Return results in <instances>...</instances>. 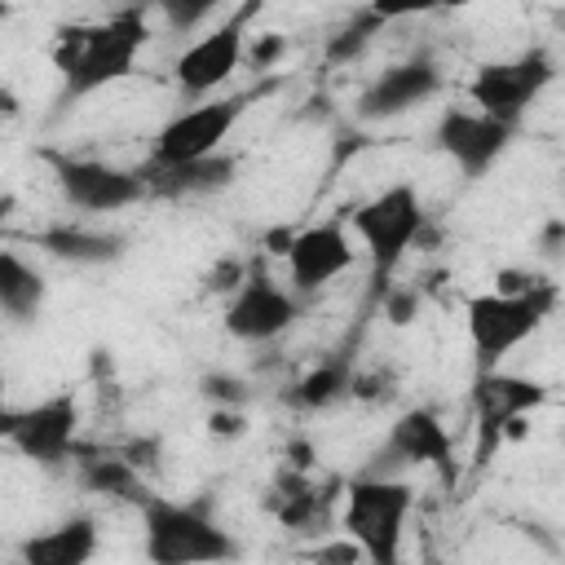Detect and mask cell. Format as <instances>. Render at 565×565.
<instances>
[{"mask_svg":"<svg viewBox=\"0 0 565 565\" xmlns=\"http://www.w3.org/2000/svg\"><path fill=\"white\" fill-rule=\"evenodd\" d=\"M57 190L79 212H119L137 199H146L150 181L141 172L115 168L106 159H79V154H49Z\"/></svg>","mask_w":565,"mask_h":565,"instance_id":"cell-10","label":"cell"},{"mask_svg":"<svg viewBox=\"0 0 565 565\" xmlns=\"http://www.w3.org/2000/svg\"><path fill=\"white\" fill-rule=\"evenodd\" d=\"M97 543H102L97 516L75 512L40 534H26L18 547V565H88L97 556Z\"/></svg>","mask_w":565,"mask_h":565,"instance_id":"cell-17","label":"cell"},{"mask_svg":"<svg viewBox=\"0 0 565 565\" xmlns=\"http://www.w3.org/2000/svg\"><path fill=\"white\" fill-rule=\"evenodd\" d=\"M44 296H49V282L35 265H26L13 247L0 252V309L9 322H31L40 309H44Z\"/></svg>","mask_w":565,"mask_h":565,"instance_id":"cell-20","label":"cell"},{"mask_svg":"<svg viewBox=\"0 0 565 565\" xmlns=\"http://www.w3.org/2000/svg\"><path fill=\"white\" fill-rule=\"evenodd\" d=\"M203 393H207L212 402H243V388H238V380H230V375H207V380H203Z\"/></svg>","mask_w":565,"mask_h":565,"instance_id":"cell-27","label":"cell"},{"mask_svg":"<svg viewBox=\"0 0 565 565\" xmlns=\"http://www.w3.org/2000/svg\"><path fill=\"white\" fill-rule=\"evenodd\" d=\"M561 291L556 282L539 278L525 291H477L463 300V322L468 340L477 353V371H499V362L521 349L556 309Z\"/></svg>","mask_w":565,"mask_h":565,"instance_id":"cell-2","label":"cell"},{"mask_svg":"<svg viewBox=\"0 0 565 565\" xmlns=\"http://www.w3.org/2000/svg\"><path fill=\"white\" fill-rule=\"evenodd\" d=\"M146 181H150V190L172 194V199L212 194V190H225L234 181V159L212 154V159H199V163H185V168H150Z\"/></svg>","mask_w":565,"mask_h":565,"instance_id":"cell-21","label":"cell"},{"mask_svg":"<svg viewBox=\"0 0 565 565\" xmlns=\"http://www.w3.org/2000/svg\"><path fill=\"white\" fill-rule=\"evenodd\" d=\"M349 393H358V375H353V366H349L344 358H327V362H318L309 375H300V380L291 384V402L305 406V411L335 406V402L349 397Z\"/></svg>","mask_w":565,"mask_h":565,"instance_id":"cell-23","label":"cell"},{"mask_svg":"<svg viewBox=\"0 0 565 565\" xmlns=\"http://www.w3.org/2000/svg\"><path fill=\"white\" fill-rule=\"evenodd\" d=\"M282 49H287V40H282V35H265L260 44H252V49H247V62L265 66V62H274V57H278Z\"/></svg>","mask_w":565,"mask_h":565,"instance_id":"cell-28","label":"cell"},{"mask_svg":"<svg viewBox=\"0 0 565 565\" xmlns=\"http://www.w3.org/2000/svg\"><path fill=\"white\" fill-rule=\"evenodd\" d=\"M349 221H353V234L362 238V252L371 256L375 278L384 282L402 265V256L415 247L428 216H424L419 190L411 181H397V185H384L380 194H371L366 203H358Z\"/></svg>","mask_w":565,"mask_h":565,"instance_id":"cell-5","label":"cell"},{"mask_svg":"<svg viewBox=\"0 0 565 565\" xmlns=\"http://www.w3.org/2000/svg\"><path fill=\"white\" fill-rule=\"evenodd\" d=\"M415 305H419V291H411V287H388L384 291V313H388V322H411L415 318Z\"/></svg>","mask_w":565,"mask_h":565,"instance_id":"cell-25","label":"cell"},{"mask_svg":"<svg viewBox=\"0 0 565 565\" xmlns=\"http://www.w3.org/2000/svg\"><path fill=\"white\" fill-rule=\"evenodd\" d=\"M146 44V13L141 9H115L102 22L62 26L53 44V66L66 79L71 97L110 88L132 75L137 53Z\"/></svg>","mask_w":565,"mask_h":565,"instance_id":"cell-1","label":"cell"},{"mask_svg":"<svg viewBox=\"0 0 565 565\" xmlns=\"http://www.w3.org/2000/svg\"><path fill=\"white\" fill-rule=\"evenodd\" d=\"M282 260H287L291 291H318L353 265V238L340 221H318V225L296 230Z\"/></svg>","mask_w":565,"mask_h":565,"instance_id":"cell-14","label":"cell"},{"mask_svg":"<svg viewBox=\"0 0 565 565\" xmlns=\"http://www.w3.org/2000/svg\"><path fill=\"white\" fill-rule=\"evenodd\" d=\"M547 402V388L530 375L512 371H477L472 380V415L481 424V441H499L503 433H521L525 415Z\"/></svg>","mask_w":565,"mask_h":565,"instance_id":"cell-13","label":"cell"},{"mask_svg":"<svg viewBox=\"0 0 565 565\" xmlns=\"http://www.w3.org/2000/svg\"><path fill=\"white\" fill-rule=\"evenodd\" d=\"M300 318V300L291 287L274 282L269 274L252 269L247 282L230 296L225 305V331L243 344H269L282 331H291V322Z\"/></svg>","mask_w":565,"mask_h":565,"instance_id":"cell-11","label":"cell"},{"mask_svg":"<svg viewBox=\"0 0 565 565\" xmlns=\"http://www.w3.org/2000/svg\"><path fill=\"white\" fill-rule=\"evenodd\" d=\"M79 481L84 490L93 494H106V499H128V503H146L150 490L141 486V468L128 459V455H88L79 459Z\"/></svg>","mask_w":565,"mask_h":565,"instance_id":"cell-22","label":"cell"},{"mask_svg":"<svg viewBox=\"0 0 565 565\" xmlns=\"http://www.w3.org/2000/svg\"><path fill=\"white\" fill-rule=\"evenodd\" d=\"M247 106H252V97H212V102H199V106L172 115L154 132L150 163L154 168H185V163L221 154V141L234 132V124L243 119Z\"/></svg>","mask_w":565,"mask_h":565,"instance_id":"cell-7","label":"cell"},{"mask_svg":"<svg viewBox=\"0 0 565 565\" xmlns=\"http://www.w3.org/2000/svg\"><path fill=\"white\" fill-rule=\"evenodd\" d=\"M0 433L4 441L35 459L40 468H57L66 459H75V433H79V402L75 393H53L35 406H22V411H4L0 419Z\"/></svg>","mask_w":565,"mask_h":565,"instance_id":"cell-8","label":"cell"},{"mask_svg":"<svg viewBox=\"0 0 565 565\" xmlns=\"http://www.w3.org/2000/svg\"><path fill=\"white\" fill-rule=\"evenodd\" d=\"M380 22H384V13H358L349 26H340L331 40H327V62H353V57H362L366 53V44H371V35L380 31Z\"/></svg>","mask_w":565,"mask_h":565,"instance_id":"cell-24","label":"cell"},{"mask_svg":"<svg viewBox=\"0 0 565 565\" xmlns=\"http://www.w3.org/2000/svg\"><path fill=\"white\" fill-rule=\"evenodd\" d=\"M212 428H216V433H234L238 419H234V415H212Z\"/></svg>","mask_w":565,"mask_h":565,"instance_id":"cell-29","label":"cell"},{"mask_svg":"<svg viewBox=\"0 0 565 565\" xmlns=\"http://www.w3.org/2000/svg\"><path fill=\"white\" fill-rule=\"evenodd\" d=\"M384 455H393V463H424V468H433L446 486L459 477L455 441H450L446 424H441L433 411H424V406H411V411H402V415L388 424Z\"/></svg>","mask_w":565,"mask_h":565,"instance_id":"cell-16","label":"cell"},{"mask_svg":"<svg viewBox=\"0 0 565 565\" xmlns=\"http://www.w3.org/2000/svg\"><path fill=\"white\" fill-rule=\"evenodd\" d=\"M415 508V490L397 477H353L344 486V539L362 552L366 565H402L406 516Z\"/></svg>","mask_w":565,"mask_h":565,"instance_id":"cell-4","label":"cell"},{"mask_svg":"<svg viewBox=\"0 0 565 565\" xmlns=\"http://www.w3.org/2000/svg\"><path fill=\"white\" fill-rule=\"evenodd\" d=\"M512 132H516V128H508V124H499V119H490V115H481V110H459V106H450V110L437 119V132H433V137H437V150H441L463 177H486V172L503 159Z\"/></svg>","mask_w":565,"mask_h":565,"instance_id":"cell-12","label":"cell"},{"mask_svg":"<svg viewBox=\"0 0 565 565\" xmlns=\"http://www.w3.org/2000/svg\"><path fill=\"white\" fill-rule=\"evenodd\" d=\"M265 508L274 512L278 525L300 530V534H305V530H318L322 516H327L322 490H318L305 472H296V468H282V472L274 477V486H269V494H265Z\"/></svg>","mask_w":565,"mask_h":565,"instance_id":"cell-18","label":"cell"},{"mask_svg":"<svg viewBox=\"0 0 565 565\" xmlns=\"http://www.w3.org/2000/svg\"><path fill=\"white\" fill-rule=\"evenodd\" d=\"M556 79V62L543 49H525L516 57H499L477 66V75L468 79V97L481 115L516 128L525 119V110L547 93V84Z\"/></svg>","mask_w":565,"mask_h":565,"instance_id":"cell-6","label":"cell"},{"mask_svg":"<svg viewBox=\"0 0 565 565\" xmlns=\"http://www.w3.org/2000/svg\"><path fill=\"white\" fill-rule=\"evenodd\" d=\"M252 18H256V4L234 9L225 22H216L212 31L194 35V40L177 53L172 75H177L181 93L203 97V93L221 88V84L238 71V62H243V53H247V22H252Z\"/></svg>","mask_w":565,"mask_h":565,"instance_id":"cell-9","label":"cell"},{"mask_svg":"<svg viewBox=\"0 0 565 565\" xmlns=\"http://www.w3.org/2000/svg\"><path fill=\"white\" fill-rule=\"evenodd\" d=\"M35 247H44L49 256L57 260H71V265H110L124 256V238L119 234H106V230H88V225H49L35 234Z\"/></svg>","mask_w":565,"mask_h":565,"instance_id":"cell-19","label":"cell"},{"mask_svg":"<svg viewBox=\"0 0 565 565\" xmlns=\"http://www.w3.org/2000/svg\"><path fill=\"white\" fill-rule=\"evenodd\" d=\"M441 93V71L433 57H406V62H393L388 71H380L362 97H358V115L362 119H393V115H406L424 102H433Z\"/></svg>","mask_w":565,"mask_h":565,"instance_id":"cell-15","label":"cell"},{"mask_svg":"<svg viewBox=\"0 0 565 565\" xmlns=\"http://www.w3.org/2000/svg\"><path fill=\"white\" fill-rule=\"evenodd\" d=\"M212 13V4H163V18L181 31V26H194V22H203Z\"/></svg>","mask_w":565,"mask_h":565,"instance_id":"cell-26","label":"cell"},{"mask_svg":"<svg viewBox=\"0 0 565 565\" xmlns=\"http://www.w3.org/2000/svg\"><path fill=\"white\" fill-rule=\"evenodd\" d=\"M137 512H141V556L150 565H225L238 556L234 534L194 503L150 494Z\"/></svg>","mask_w":565,"mask_h":565,"instance_id":"cell-3","label":"cell"}]
</instances>
